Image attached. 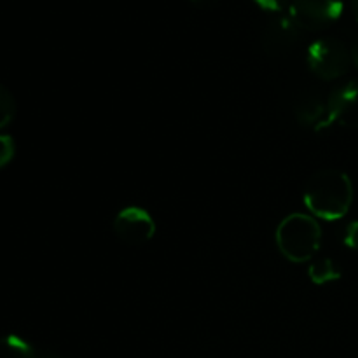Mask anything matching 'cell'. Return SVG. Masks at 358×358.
Returning <instances> with one entry per match:
<instances>
[{
    "mask_svg": "<svg viewBox=\"0 0 358 358\" xmlns=\"http://www.w3.org/2000/svg\"><path fill=\"white\" fill-rule=\"evenodd\" d=\"M296 119L301 126L311 129H324L332 124L331 112H329V101L318 96H304L296 105Z\"/></svg>",
    "mask_w": 358,
    "mask_h": 358,
    "instance_id": "8",
    "label": "cell"
},
{
    "mask_svg": "<svg viewBox=\"0 0 358 358\" xmlns=\"http://www.w3.org/2000/svg\"><path fill=\"white\" fill-rule=\"evenodd\" d=\"M308 275H310L311 282L317 283V285H325V283L341 278V271L336 266V262L327 257L311 262L310 268H308Z\"/></svg>",
    "mask_w": 358,
    "mask_h": 358,
    "instance_id": "9",
    "label": "cell"
},
{
    "mask_svg": "<svg viewBox=\"0 0 358 358\" xmlns=\"http://www.w3.org/2000/svg\"><path fill=\"white\" fill-rule=\"evenodd\" d=\"M191 2H194L196 6H199V7H212V6H215L219 0H191Z\"/></svg>",
    "mask_w": 358,
    "mask_h": 358,
    "instance_id": "15",
    "label": "cell"
},
{
    "mask_svg": "<svg viewBox=\"0 0 358 358\" xmlns=\"http://www.w3.org/2000/svg\"><path fill=\"white\" fill-rule=\"evenodd\" d=\"M38 353L24 339L10 334L0 339V358H37Z\"/></svg>",
    "mask_w": 358,
    "mask_h": 358,
    "instance_id": "10",
    "label": "cell"
},
{
    "mask_svg": "<svg viewBox=\"0 0 358 358\" xmlns=\"http://www.w3.org/2000/svg\"><path fill=\"white\" fill-rule=\"evenodd\" d=\"M254 2L266 10H271V13H282L285 7H290L292 0H254Z\"/></svg>",
    "mask_w": 358,
    "mask_h": 358,
    "instance_id": "14",
    "label": "cell"
},
{
    "mask_svg": "<svg viewBox=\"0 0 358 358\" xmlns=\"http://www.w3.org/2000/svg\"><path fill=\"white\" fill-rule=\"evenodd\" d=\"M352 59H353V63H355L357 65V69H358V37L355 38V42H353V45H352Z\"/></svg>",
    "mask_w": 358,
    "mask_h": 358,
    "instance_id": "16",
    "label": "cell"
},
{
    "mask_svg": "<svg viewBox=\"0 0 358 358\" xmlns=\"http://www.w3.org/2000/svg\"><path fill=\"white\" fill-rule=\"evenodd\" d=\"M276 245L283 257L296 264L310 262L322 245V227L313 215L292 213L280 222Z\"/></svg>",
    "mask_w": 358,
    "mask_h": 358,
    "instance_id": "2",
    "label": "cell"
},
{
    "mask_svg": "<svg viewBox=\"0 0 358 358\" xmlns=\"http://www.w3.org/2000/svg\"><path fill=\"white\" fill-rule=\"evenodd\" d=\"M329 112L332 124L358 128V80L338 87L329 98Z\"/></svg>",
    "mask_w": 358,
    "mask_h": 358,
    "instance_id": "7",
    "label": "cell"
},
{
    "mask_svg": "<svg viewBox=\"0 0 358 358\" xmlns=\"http://www.w3.org/2000/svg\"><path fill=\"white\" fill-rule=\"evenodd\" d=\"M343 13L341 0H292L289 14L301 30H324Z\"/></svg>",
    "mask_w": 358,
    "mask_h": 358,
    "instance_id": "4",
    "label": "cell"
},
{
    "mask_svg": "<svg viewBox=\"0 0 358 358\" xmlns=\"http://www.w3.org/2000/svg\"><path fill=\"white\" fill-rule=\"evenodd\" d=\"M352 9H353V14H355L358 20V0H352Z\"/></svg>",
    "mask_w": 358,
    "mask_h": 358,
    "instance_id": "18",
    "label": "cell"
},
{
    "mask_svg": "<svg viewBox=\"0 0 358 358\" xmlns=\"http://www.w3.org/2000/svg\"><path fill=\"white\" fill-rule=\"evenodd\" d=\"M14 115H16V101L6 87L0 86V129L9 126Z\"/></svg>",
    "mask_w": 358,
    "mask_h": 358,
    "instance_id": "11",
    "label": "cell"
},
{
    "mask_svg": "<svg viewBox=\"0 0 358 358\" xmlns=\"http://www.w3.org/2000/svg\"><path fill=\"white\" fill-rule=\"evenodd\" d=\"M114 233L124 243L142 245L154 236L156 222L147 210L140 206H128L115 215Z\"/></svg>",
    "mask_w": 358,
    "mask_h": 358,
    "instance_id": "5",
    "label": "cell"
},
{
    "mask_svg": "<svg viewBox=\"0 0 358 358\" xmlns=\"http://www.w3.org/2000/svg\"><path fill=\"white\" fill-rule=\"evenodd\" d=\"M37 358H62V357L56 355V353H51V352H42V353H38Z\"/></svg>",
    "mask_w": 358,
    "mask_h": 358,
    "instance_id": "17",
    "label": "cell"
},
{
    "mask_svg": "<svg viewBox=\"0 0 358 358\" xmlns=\"http://www.w3.org/2000/svg\"><path fill=\"white\" fill-rule=\"evenodd\" d=\"M304 203L315 217L338 220L348 213L353 203V184L345 171L325 168L308 180Z\"/></svg>",
    "mask_w": 358,
    "mask_h": 358,
    "instance_id": "1",
    "label": "cell"
},
{
    "mask_svg": "<svg viewBox=\"0 0 358 358\" xmlns=\"http://www.w3.org/2000/svg\"><path fill=\"white\" fill-rule=\"evenodd\" d=\"M352 52L339 38L324 37L308 48V65L324 80H334L348 72Z\"/></svg>",
    "mask_w": 358,
    "mask_h": 358,
    "instance_id": "3",
    "label": "cell"
},
{
    "mask_svg": "<svg viewBox=\"0 0 358 358\" xmlns=\"http://www.w3.org/2000/svg\"><path fill=\"white\" fill-rule=\"evenodd\" d=\"M301 28L290 14H276L262 30V48L271 56L287 55L299 41Z\"/></svg>",
    "mask_w": 358,
    "mask_h": 358,
    "instance_id": "6",
    "label": "cell"
},
{
    "mask_svg": "<svg viewBox=\"0 0 358 358\" xmlns=\"http://www.w3.org/2000/svg\"><path fill=\"white\" fill-rule=\"evenodd\" d=\"M14 157V142L10 136L0 135V168L10 163Z\"/></svg>",
    "mask_w": 358,
    "mask_h": 358,
    "instance_id": "12",
    "label": "cell"
},
{
    "mask_svg": "<svg viewBox=\"0 0 358 358\" xmlns=\"http://www.w3.org/2000/svg\"><path fill=\"white\" fill-rule=\"evenodd\" d=\"M343 243L352 250H358V220H353L345 227L343 233Z\"/></svg>",
    "mask_w": 358,
    "mask_h": 358,
    "instance_id": "13",
    "label": "cell"
}]
</instances>
